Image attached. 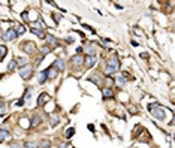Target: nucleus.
Listing matches in <instances>:
<instances>
[{
    "label": "nucleus",
    "instance_id": "nucleus-1",
    "mask_svg": "<svg viewBox=\"0 0 175 148\" xmlns=\"http://www.w3.org/2000/svg\"><path fill=\"white\" fill-rule=\"evenodd\" d=\"M118 69H120L118 58H117V56H112V57L108 60V63H106V67H105V73H106V75L115 73V72L118 71Z\"/></svg>",
    "mask_w": 175,
    "mask_h": 148
},
{
    "label": "nucleus",
    "instance_id": "nucleus-2",
    "mask_svg": "<svg viewBox=\"0 0 175 148\" xmlns=\"http://www.w3.org/2000/svg\"><path fill=\"white\" fill-rule=\"evenodd\" d=\"M33 73V66L32 64H25L23 67H20V75L23 79H30V76Z\"/></svg>",
    "mask_w": 175,
    "mask_h": 148
},
{
    "label": "nucleus",
    "instance_id": "nucleus-3",
    "mask_svg": "<svg viewBox=\"0 0 175 148\" xmlns=\"http://www.w3.org/2000/svg\"><path fill=\"white\" fill-rule=\"evenodd\" d=\"M151 112H153V117L154 118H157L159 121H165L166 115H165V111L163 109H160V108H153Z\"/></svg>",
    "mask_w": 175,
    "mask_h": 148
},
{
    "label": "nucleus",
    "instance_id": "nucleus-4",
    "mask_svg": "<svg viewBox=\"0 0 175 148\" xmlns=\"http://www.w3.org/2000/svg\"><path fill=\"white\" fill-rule=\"evenodd\" d=\"M2 38H3V40L9 42V40H14V39L16 38V33H15V30L9 29V30H6V32L2 34Z\"/></svg>",
    "mask_w": 175,
    "mask_h": 148
},
{
    "label": "nucleus",
    "instance_id": "nucleus-5",
    "mask_svg": "<svg viewBox=\"0 0 175 148\" xmlns=\"http://www.w3.org/2000/svg\"><path fill=\"white\" fill-rule=\"evenodd\" d=\"M21 49L24 51V53H27V54H33L34 53V43L33 42H24Z\"/></svg>",
    "mask_w": 175,
    "mask_h": 148
},
{
    "label": "nucleus",
    "instance_id": "nucleus-6",
    "mask_svg": "<svg viewBox=\"0 0 175 148\" xmlns=\"http://www.w3.org/2000/svg\"><path fill=\"white\" fill-rule=\"evenodd\" d=\"M96 63V56H85V60H84V66L87 69H91Z\"/></svg>",
    "mask_w": 175,
    "mask_h": 148
},
{
    "label": "nucleus",
    "instance_id": "nucleus-7",
    "mask_svg": "<svg viewBox=\"0 0 175 148\" xmlns=\"http://www.w3.org/2000/svg\"><path fill=\"white\" fill-rule=\"evenodd\" d=\"M71 63L73 64V67H75V69H78V67H81V64L84 63V60H82V57H81V56H73V57L71 58Z\"/></svg>",
    "mask_w": 175,
    "mask_h": 148
},
{
    "label": "nucleus",
    "instance_id": "nucleus-8",
    "mask_svg": "<svg viewBox=\"0 0 175 148\" xmlns=\"http://www.w3.org/2000/svg\"><path fill=\"white\" fill-rule=\"evenodd\" d=\"M45 72H47V78H48V79H54V78L57 76V69H54L52 66L48 67Z\"/></svg>",
    "mask_w": 175,
    "mask_h": 148
},
{
    "label": "nucleus",
    "instance_id": "nucleus-9",
    "mask_svg": "<svg viewBox=\"0 0 175 148\" xmlns=\"http://www.w3.org/2000/svg\"><path fill=\"white\" fill-rule=\"evenodd\" d=\"M45 40L48 42V45H51V47H56L57 43H58V40L52 36V34H45Z\"/></svg>",
    "mask_w": 175,
    "mask_h": 148
},
{
    "label": "nucleus",
    "instance_id": "nucleus-10",
    "mask_svg": "<svg viewBox=\"0 0 175 148\" xmlns=\"http://www.w3.org/2000/svg\"><path fill=\"white\" fill-rule=\"evenodd\" d=\"M54 69H57L58 67V71H65V67H66V64H65V62L62 58H57L56 62H54V66H52Z\"/></svg>",
    "mask_w": 175,
    "mask_h": 148
},
{
    "label": "nucleus",
    "instance_id": "nucleus-11",
    "mask_svg": "<svg viewBox=\"0 0 175 148\" xmlns=\"http://www.w3.org/2000/svg\"><path fill=\"white\" fill-rule=\"evenodd\" d=\"M6 139H11V133L5 129H0V142L6 141Z\"/></svg>",
    "mask_w": 175,
    "mask_h": 148
},
{
    "label": "nucleus",
    "instance_id": "nucleus-12",
    "mask_svg": "<svg viewBox=\"0 0 175 148\" xmlns=\"http://www.w3.org/2000/svg\"><path fill=\"white\" fill-rule=\"evenodd\" d=\"M102 91H103V93H102V94H103V99H112V97H114L112 90H111V88H108V87H106V88H103Z\"/></svg>",
    "mask_w": 175,
    "mask_h": 148
},
{
    "label": "nucleus",
    "instance_id": "nucleus-13",
    "mask_svg": "<svg viewBox=\"0 0 175 148\" xmlns=\"http://www.w3.org/2000/svg\"><path fill=\"white\" fill-rule=\"evenodd\" d=\"M47 100H49V96L45 94V93H42V94L39 96V99H38V105L42 106V105H43V102H47Z\"/></svg>",
    "mask_w": 175,
    "mask_h": 148
},
{
    "label": "nucleus",
    "instance_id": "nucleus-14",
    "mask_svg": "<svg viewBox=\"0 0 175 148\" xmlns=\"http://www.w3.org/2000/svg\"><path fill=\"white\" fill-rule=\"evenodd\" d=\"M30 124H32V127H38L40 124V118L38 115H33L32 120H30Z\"/></svg>",
    "mask_w": 175,
    "mask_h": 148
},
{
    "label": "nucleus",
    "instance_id": "nucleus-15",
    "mask_svg": "<svg viewBox=\"0 0 175 148\" xmlns=\"http://www.w3.org/2000/svg\"><path fill=\"white\" fill-rule=\"evenodd\" d=\"M127 82V79L124 76H117V87H123Z\"/></svg>",
    "mask_w": 175,
    "mask_h": 148
},
{
    "label": "nucleus",
    "instance_id": "nucleus-16",
    "mask_svg": "<svg viewBox=\"0 0 175 148\" xmlns=\"http://www.w3.org/2000/svg\"><path fill=\"white\" fill-rule=\"evenodd\" d=\"M6 53H8V48H6L5 45H0V60H3V58H5Z\"/></svg>",
    "mask_w": 175,
    "mask_h": 148
},
{
    "label": "nucleus",
    "instance_id": "nucleus-17",
    "mask_svg": "<svg viewBox=\"0 0 175 148\" xmlns=\"http://www.w3.org/2000/svg\"><path fill=\"white\" fill-rule=\"evenodd\" d=\"M47 79H48V78H47V72H45V71L40 72V73H39V84H43Z\"/></svg>",
    "mask_w": 175,
    "mask_h": 148
},
{
    "label": "nucleus",
    "instance_id": "nucleus-18",
    "mask_svg": "<svg viewBox=\"0 0 175 148\" xmlns=\"http://www.w3.org/2000/svg\"><path fill=\"white\" fill-rule=\"evenodd\" d=\"M40 148H51V142L48 139H42L40 141Z\"/></svg>",
    "mask_w": 175,
    "mask_h": 148
},
{
    "label": "nucleus",
    "instance_id": "nucleus-19",
    "mask_svg": "<svg viewBox=\"0 0 175 148\" xmlns=\"http://www.w3.org/2000/svg\"><path fill=\"white\" fill-rule=\"evenodd\" d=\"M32 33H34L38 38H40V39H43L45 38V33H43L42 30H34V29H32Z\"/></svg>",
    "mask_w": 175,
    "mask_h": 148
},
{
    "label": "nucleus",
    "instance_id": "nucleus-20",
    "mask_svg": "<svg viewBox=\"0 0 175 148\" xmlns=\"http://www.w3.org/2000/svg\"><path fill=\"white\" fill-rule=\"evenodd\" d=\"M90 81L94 82V84H97V85H100V79H99L97 75H91V76H90Z\"/></svg>",
    "mask_w": 175,
    "mask_h": 148
},
{
    "label": "nucleus",
    "instance_id": "nucleus-21",
    "mask_svg": "<svg viewBox=\"0 0 175 148\" xmlns=\"http://www.w3.org/2000/svg\"><path fill=\"white\" fill-rule=\"evenodd\" d=\"M25 32V27H24V25H20V27L18 29H16L15 30V33H16V36H21V34Z\"/></svg>",
    "mask_w": 175,
    "mask_h": 148
},
{
    "label": "nucleus",
    "instance_id": "nucleus-22",
    "mask_svg": "<svg viewBox=\"0 0 175 148\" xmlns=\"http://www.w3.org/2000/svg\"><path fill=\"white\" fill-rule=\"evenodd\" d=\"M73 133H75V129H73V127H71V129H69L67 132H66V136H67V139H71V138L73 136Z\"/></svg>",
    "mask_w": 175,
    "mask_h": 148
},
{
    "label": "nucleus",
    "instance_id": "nucleus-23",
    "mask_svg": "<svg viewBox=\"0 0 175 148\" xmlns=\"http://www.w3.org/2000/svg\"><path fill=\"white\" fill-rule=\"evenodd\" d=\"M24 148H38V147H36V144H34V142H30L29 141V142L24 144Z\"/></svg>",
    "mask_w": 175,
    "mask_h": 148
},
{
    "label": "nucleus",
    "instance_id": "nucleus-24",
    "mask_svg": "<svg viewBox=\"0 0 175 148\" xmlns=\"http://www.w3.org/2000/svg\"><path fill=\"white\" fill-rule=\"evenodd\" d=\"M8 67H9V71H12V69L16 67V60H11V63L8 64Z\"/></svg>",
    "mask_w": 175,
    "mask_h": 148
},
{
    "label": "nucleus",
    "instance_id": "nucleus-25",
    "mask_svg": "<svg viewBox=\"0 0 175 148\" xmlns=\"http://www.w3.org/2000/svg\"><path fill=\"white\" fill-rule=\"evenodd\" d=\"M42 51H43V54H48L49 51H51V48H49V47H43V48H42Z\"/></svg>",
    "mask_w": 175,
    "mask_h": 148
},
{
    "label": "nucleus",
    "instance_id": "nucleus-26",
    "mask_svg": "<svg viewBox=\"0 0 175 148\" xmlns=\"http://www.w3.org/2000/svg\"><path fill=\"white\" fill-rule=\"evenodd\" d=\"M9 148H21V145H20V144H16V142H14V144H11Z\"/></svg>",
    "mask_w": 175,
    "mask_h": 148
},
{
    "label": "nucleus",
    "instance_id": "nucleus-27",
    "mask_svg": "<svg viewBox=\"0 0 175 148\" xmlns=\"http://www.w3.org/2000/svg\"><path fill=\"white\" fill-rule=\"evenodd\" d=\"M57 121H58V118H56V117H54V118H52V120H51V124H52V126H54V124L57 123Z\"/></svg>",
    "mask_w": 175,
    "mask_h": 148
},
{
    "label": "nucleus",
    "instance_id": "nucleus-28",
    "mask_svg": "<svg viewBox=\"0 0 175 148\" xmlns=\"http://www.w3.org/2000/svg\"><path fill=\"white\" fill-rule=\"evenodd\" d=\"M0 112H5V103H0Z\"/></svg>",
    "mask_w": 175,
    "mask_h": 148
},
{
    "label": "nucleus",
    "instance_id": "nucleus-29",
    "mask_svg": "<svg viewBox=\"0 0 175 148\" xmlns=\"http://www.w3.org/2000/svg\"><path fill=\"white\" fill-rule=\"evenodd\" d=\"M60 148H67V144H65V142L60 144Z\"/></svg>",
    "mask_w": 175,
    "mask_h": 148
},
{
    "label": "nucleus",
    "instance_id": "nucleus-30",
    "mask_svg": "<svg viewBox=\"0 0 175 148\" xmlns=\"http://www.w3.org/2000/svg\"><path fill=\"white\" fill-rule=\"evenodd\" d=\"M0 78H2V75H0Z\"/></svg>",
    "mask_w": 175,
    "mask_h": 148
}]
</instances>
